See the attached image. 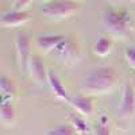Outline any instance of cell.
<instances>
[{
    "label": "cell",
    "instance_id": "18",
    "mask_svg": "<svg viewBox=\"0 0 135 135\" xmlns=\"http://www.w3.org/2000/svg\"><path fill=\"white\" fill-rule=\"evenodd\" d=\"M124 60L128 66L135 69V46H128L124 51Z\"/></svg>",
    "mask_w": 135,
    "mask_h": 135
},
{
    "label": "cell",
    "instance_id": "2",
    "mask_svg": "<svg viewBox=\"0 0 135 135\" xmlns=\"http://www.w3.org/2000/svg\"><path fill=\"white\" fill-rule=\"evenodd\" d=\"M101 25L105 32L111 37L124 39L134 28V20L127 9L105 8L101 14Z\"/></svg>",
    "mask_w": 135,
    "mask_h": 135
},
{
    "label": "cell",
    "instance_id": "22",
    "mask_svg": "<svg viewBox=\"0 0 135 135\" xmlns=\"http://www.w3.org/2000/svg\"><path fill=\"white\" fill-rule=\"evenodd\" d=\"M111 2H116V0H111Z\"/></svg>",
    "mask_w": 135,
    "mask_h": 135
},
{
    "label": "cell",
    "instance_id": "23",
    "mask_svg": "<svg viewBox=\"0 0 135 135\" xmlns=\"http://www.w3.org/2000/svg\"><path fill=\"white\" fill-rule=\"evenodd\" d=\"M12 2H15V0H12Z\"/></svg>",
    "mask_w": 135,
    "mask_h": 135
},
{
    "label": "cell",
    "instance_id": "16",
    "mask_svg": "<svg viewBox=\"0 0 135 135\" xmlns=\"http://www.w3.org/2000/svg\"><path fill=\"white\" fill-rule=\"evenodd\" d=\"M92 135H114L111 127V120L105 114H100L96 123L92 127Z\"/></svg>",
    "mask_w": 135,
    "mask_h": 135
},
{
    "label": "cell",
    "instance_id": "15",
    "mask_svg": "<svg viewBox=\"0 0 135 135\" xmlns=\"http://www.w3.org/2000/svg\"><path fill=\"white\" fill-rule=\"evenodd\" d=\"M68 120L74 127V130L77 131L78 135H92V128L89 127L86 119L84 116H81L80 114H77V112H69Z\"/></svg>",
    "mask_w": 135,
    "mask_h": 135
},
{
    "label": "cell",
    "instance_id": "5",
    "mask_svg": "<svg viewBox=\"0 0 135 135\" xmlns=\"http://www.w3.org/2000/svg\"><path fill=\"white\" fill-rule=\"evenodd\" d=\"M15 49H16V61L19 69L22 73H27L32 51H31V39L26 31H19L16 34Z\"/></svg>",
    "mask_w": 135,
    "mask_h": 135
},
{
    "label": "cell",
    "instance_id": "14",
    "mask_svg": "<svg viewBox=\"0 0 135 135\" xmlns=\"http://www.w3.org/2000/svg\"><path fill=\"white\" fill-rule=\"evenodd\" d=\"M112 49H114V39L108 35L97 37L92 46V51L97 57H105L112 51Z\"/></svg>",
    "mask_w": 135,
    "mask_h": 135
},
{
    "label": "cell",
    "instance_id": "9",
    "mask_svg": "<svg viewBox=\"0 0 135 135\" xmlns=\"http://www.w3.org/2000/svg\"><path fill=\"white\" fill-rule=\"evenodd\" d=\"M31 20V14L27 11H19V9H12L2 15L0 19V25L6 28H14V27H20L25 26L26 23Z\"/></svg>",
    "mask_w": 135,
    "mask_h": 135
},
{
    "label": "cell",
    "instance_id": "17",
    "mask_svg": "<svg viewBox=\"0 0 135 135\" xmlns=\"http://www.w3.org/2000/svg\"><path fill=\"white\" fill-rule=\"evenodd\" d=\"M46 135H78V134L70 123H66V124H60L57 127L47 130Z\"/></svg>",
    "mask_w": 135,
    "mask_h": 135
},
{
    "label": "cell",
    "instance_id": "8",
    "mask_svg": "<svg viewBox=\"0 0 135 135\" xmlns=\"http://www.w3.org/2000/svg\"><path fill=\"white\" fill-rule=\"evenodd\" d=\"M69 104L74 112L80 114L84 118H91L95 114V109H96V104H95V99L93 96H89V95H76L70 97Z\"/></svg>",
    "mask_w": 135,
    "mask_h": 135
},
{
    "label": "cell",
    "instance_id": "3",
    "mask_svg": "<svg viewBox=\"0 0 135 135\" xmlns=\"http://www.w3.org/2000/svg\"><path fill=\"white\" fill-rule=\"evenodd\" d=\"M81 11V4L77 0H51L41 6L39 12L49 20L60 22L72 18L74 14Z\"/></svg>",
    "mask_w": 135,
    "mask_h": 135
},
{
    "label": "cell",
    "instance_id": "13",
    "mask_svg": "<svg viewBox=\"0 0 135 135\" xmlns=\"http://www.w3.org/2000/svg\"><path fill=\"white\" fill-rule=\"evenodd\" d=\"M0 95H2V100L9 101H14V99H16L19 95V88L16 83L6 74L0 76Z\"/></svg>",
    "mask_w": 135,
    "mask_h": 135
},
{
    "label": "cell",
    "instance_id": "20",
    "mask_svg": "<svg viewBox=\"0 0 135 135\" xmlns=\"http://www.w3.org/2000/svg\"><path fill=\"white\" fill-rule=\"evenodd\" d=\"M38 2H41V3H43V4H45V3H49V2H51V0H38Z\"/></svg>",
    "mask_w": 135,
    "mask_h": 135
},
{
    "label": "cell",
    "instance_id": "12",
    "mask_svg": "<svg viewBox=\"0 0 135 135\" xmlns=\"http://www.w3.org/2000/svg\"><path fill=\"white\" fill-rule=\"evenodd\" d=\"M47 84L51 89L53 95L57 97L58 100L61 101H65V103H69L70 101V95L68 92V89L65 88V85L62 84V81L60 80V77L55 74L53 70L49 72V80H47Z\"/></svg>",
    "mask_w": 135,
    "mask_h": 135
},
{
    "label": "cell",
    "instance_id": "11",
    "mask_svg": "<svg viewBox=\"0 0 135 135\" xmlns=\"http://www.w3.org/2000/svg\"><path fill=\"white\" fill-rule=\"evenodd\" d=\"M0 122L6 128H14L16 126L18 114L14 101L2 100V103H0Z\"/></svg>",
    "mask_w": 135,
    "mask_h": 135
},
{
    "label": "cell",
    "instance_id": "4",
    "mask_svg": "<svg viewBox=\"0 0 135 135\" xmlns=\"http://www.w3.org/2000/svg\"><path fill=\"white\" fill-rule=\"evenodd\" d=\"M51 55H54L57 61L66 66L74 65L81 55L80 42H78L73 35H65V39L51 51Z\"/></svg>",
    "mask_w": 135,
    "mask_h": 135
},
{
    "label": "cell",
    "instance_id": "1",
    "mask_svg": "<svg viewBox=\"0 0 135 135\" xmlns=\"http://www.w3.org/2000/svg\"><path fill=\"white\" fill-rule=\"evenodd\" d=\"M119 76L116 70L111 66H101L89 72L80 84L81 91L85 95L96 96L111 93L116 88Z\"/></svg>",
    "mask_w": 135,
    "mask_h": 135
},
{
    "label": "cell",
    "instance_id": "10",
    "mask_svg": "<svg viewBox=\"0 0 135 135\" xmlns=\"http://www.w3.org/2000/svg\"><path fill=\"white\" fill-rule=\"evenodd\" d=\"M65 39L61 34H43L35 38V46L43 54H51V51Z\"/></svg>",
    "mask_w": 135,
    "mask_h": 135
},
{
    "label": "cell",
    "instance_id": "6",
    "mask_svg": "<svg viewBox=\"0 0 135 135\" xmlns=\"http://www.w3.org/2000/svg\"><path fill=\"white\" fill-rule=\"evenodd\" d=\"M135 114V88L131 84H124L122 88L118 105V115L120 119H130Z\"/></svg>",
    "mask_w": 135,
    "mask_h": 135
},
{
    "label": "cell",
    "instance_id": "21",
    "mask_svg": "<svg viewBox=\"0 0 135 135\" xmlns=\"http://www.w3.org/2000/svg\"><path fill=\"white\" fill-rule=\"evenodd\" d=\"M128 2H131V3H135V0H128Z\"/></svg>",
    "mask_w": 135,
    "mask_h": 135
},
{
    "label": "cell",
    "instance_id": "19",
    "mask_svg": "<svg viewBox=\"0 0 135 135\" xmlns=\"http://www.w3.org/2000/svg\"><path fill=\"white\" fill-rule=\"evenodd\" d=\"M32 2H34V0H15V2H14V9L26 11V8H28Z\"/></svg>",
    "mask_w": 135,
    "mask_h": 135
},
{
    "label": "cell",
    "instance_id": "7",
    "mask_svg": "<svg viewBox=\"0 0 135 135\" xmlns=\"http://www.w3.org/2000/svg\"><path fill=\"white\" fill-rule=\"evenodd\" d=\"M49 72H50V69H47V66L41 58V55L32 54L30 58V62H28V70H27V73L30 74L32 80L39 85L47 84Z\"/></svg>",
    "mask_w": 135,
    "mask_h": 135
}]
</instances>
